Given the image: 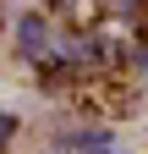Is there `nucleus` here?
<instances>
[{"label": "nucleus", "mask_w": 148, "mask_h": 154, "mask_svg": "<svg viewBox=\"0 0 148 154\" xmlns=\"http://www.w3.org/2000/svg\"><path fill=\"white\" fill-rule=\"evenodd\" d=\"M16 132V116H0V149H6V138Z\"/></svg>", "instance_id": "1"}]
</instances>
